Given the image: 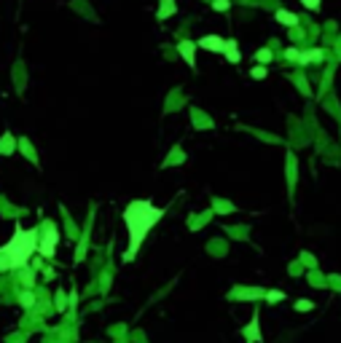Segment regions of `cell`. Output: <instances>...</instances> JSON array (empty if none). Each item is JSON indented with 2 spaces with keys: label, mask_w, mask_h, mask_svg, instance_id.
<instances>
[{
  "label": "cell",
  "mask_w": 341,
  "mask_h": 343,
  "mask_svg": "<svg viewBox=\"0 0 341 343\" xmlns=\"http://www.w3.org/2000/svg\"><path fill=\"white\" fill-rule=\"evenodd\" d=\"M274 19L280 22V24H288V27H295V24H298V16L290 14V11H282V8L274 14Z\"/></svg>",
  "instance_id": "obj_8"
},
{
  "label": "cell",
  "mask_w": 341,
  "mask_h": 343,
  "mask_svg": "<svg viewBox=\"0 0 341 343\" xmlns=\"http://www.w3.org/2000/svg\"><path fill=\"white\" fill-rule=\"evenodd\" d=\"M199 46H202V49H207V51H215V54H223L226 41L220 35H204L202 41H199Z\"/></svg>",
  "instance_id": "obj_4"
},
{
  "label": "cell",
  "mask_w": 341,
  "mask_h": 343,
  "mask_svg": "<svg viewBox=\"0 0 341 343\" xmlns=\"http://www.w3.org/2000/svg\"><path fill=\"white\" fill-rule=\"evenodd\" d=\"M14 147H16V137L11 134V131H5V134L0 137V153H3V156H11Z\"/></svg>",
  "instance_id": "obj_7"
},
{
  "label": "cell",
  "mask_w": 341,
  "mask_h": 343,
  "mask_svg": "<svg viewBox=\"0 0 341 343\" xmlns=\"http://www.w3.org/2000/svg\"><path fill=\"white\" fill-rule=\"evenodd\" d=\"M320 59H322V51H320V49H312V51H306V54H301V56H298L301 65H309V62H320Z\"/></svg>",
  "instance_id": "obj_11"
},
{
  "label": "cell",
  "mask_w": 341,
  "mask_h": 343,
  "mask_svg": "<svg viewBox=\"0 0 341 343\" xmlns=\"http://www.w3.org/2000/svg\"><path fill=\"white\" fill-rule=\"evenodd\" d=\"M215 209H220V212H229L231 204H226V201H215Z\"/></svg>",
  "instance_id": "obj_19"
},
{
  "label": "cell",
  "mask_w": 341,
  "mask_h": 343,
  "mask_svg": "<svg viewBox=\"0 0 341 343\" xmlns=\"http://www.w3.org/2000/svg\"><path fill=\"white\" fill-rule=\"evenodd\" d=\"M285 54H288V59H293V62H298V56H301V54H298V51H295V49H288Z\"/></svg>",
  "instance_id": "obj_20"
},
{
  "label": "cell",
  "mask_w": 341,
  "mask_h": 343,
  "mask_svg": "<svg viewBox=\"0 0 341 343\" xmlns=\"http://www.w3.org/2000/svg\"><path fill=\"white\" fill-rule=\"evenodd\" d=\"M223 54H226V59L229 62H239V49H236V41H226V46H223Z\"/></svg>",
  "instance_id": "obj_10"
},
{
  "label": "cell",
  "mask_w": 341,
  "mask_h": 343,
  "mask_svg": "<svg viewBox=\"0 0 341 343\" xmlns=\"http://www.w3.org/2000/svg\"><path fill=\"white\" fill-rule=\"evenodd\" d=\"M320 3H322V0H301V5H306L309 11H317V8H320Z\"/></svg>",
  "instance_id": "obj_14"
},
{
  "label": "cell",
  "mask_w": 341,
  "mask_h": 343,
  "mask_svg": "<svg viewBox=\"0 0 341 343\" xmlns=\"http://www.w3.org/2000/svg\"><path fill=\"white\" fill-rule=\"evenodd\" d=\"M178 51H180V56L185 59V65H188V67H196V43L180 41V43H178Z\"/></svg>",
  "instance_id": "obj_3"
},
{
  "label": "cell",
  "mask_w": 341,
  "mask_h": 343,
  "mask_svg": "<svg viewBox=\"0 0 341 343\" xmlns=\"http://www.w3.org/2000/svg\"><path fill=\"white\" fill-rule=\"evenodd\" d=\"M175 14V0H161V5H158V22H164V19H169V16Z\"/></svg>",
  "instance_id": "obj_9"
},
{
  "label": "cell",
  "mask_w": 341,
  "mask_h": 343,
  "mask_svg": "<svg viewBox=\"0 0 341 343\" xmlns=\"http://www.w3.org/2000/svg\"><path fill=\"white\" fill-rule=\"evenodd\" d=\"M295 308H298V311H309L312 303H309V300H298V303H295Z\"/></svg>",
  "instance_id": "obj_18"
},
{
  "label": "cell",
  "mask_w": 341,
  "mask_h": 343,
  "mask_svg": "<svg viewBox=\"0 0 341 343\" xmlns=\"http://www.w3.org/2000/svg\"><path fill=\"white\" fill-rule=\"evenodd\" d=\"M255 59H261V62H271V51H258V54H255Z\"/></svg>",
  "instance_id": "obj_15"
},
{
  "label": "cell",
  "mask_w": 341,
  "mask_h": 343,
  "mask_svg": "<svg viewBox=\"0 0 341 343\" xmlns=\"http://www.w3.org/2000/svg\"><path fill=\"white\" fill-rule=\"evenodd\" d=\"M19 145H22V150L27 153V158H32V161H38V158H35V150H32V145H30V142H27V140H19Z\"/></svg>",
  "instance_id": "obj_12"
},
{
  "label": "cell",
  "mask_w": 341,
  "mask_h": 343,
  "mask_svg": "<svg viewBox=\"0 0 341 343\" xmlns=\"http://www.w3.org/2000/svg\"><path fill=\"white\" fill-rule=\"evenodd\" d=\"M242 335H244V341L247 343H255L261 338V327H258V314L253 317V322H250V327H244L242 330Z\"/></svg>",
  "instance_id": "obj_6"
},
{
  "label": "cell",
  "mask_w": 341,
  "mask_h": 343,
  "mask_svg": "<svg viewBox=\"0 0 341 343\" xmlns=\"http://www.w3.org/2000/svg\"><path fill=\"white\" fill-rule=\"evenodd\" d=\"M212 8L215 11H229L231 8V0H212Z\"/></svg>",
  "instance_id": "obj_13"
},
{
  "label": "cell",
  "mask_w": 341,
  "mask_h": 343,
  "mask_svg": "<svg viewBox=\"0 0 341 343\" xmlns=\"http://www.w3.org/2000/svg\"><path fill=\"white\" fill-rule=\"evenodd\" d=\"M250 75H253V78H266V67H253Z\"/></svg>",
  "instance_id": "obj_17"
},
{
  "label": "cell",
  "mask_w": 341,
  "mask_h": 343,
  "mask_svg": "<svg viewBox=\"0 0 341 343\" xmlns=\"http://www.w3.org/2000/svg\"><path fill=\"white\" fill-rule=\"evenodd\" d=\"M266 298H269L271 303H277V300H282V298H285V295H282V293H277V290H271V293H266Z\"/></svg>",
  "instance_id": "obj_16"
},
{
  "label": "cell",
  "mask_w": 341,
  "mask_h": 343,
  "mask_svg": "<svg viewBox=\"0 0 341 343\" xmlns=\"http://www.w3.org/2000/svg\"><path fill=\"white\" fill-rule=\"evenodd\" d=\"M35 247H38L35 231H22V228H16V236L0 249V271H5V268H22Z\"/></svg>",
  "instance_id": "obj_2"
},
{
  "label": "cell",
  "mask_w": 341,
  "mask_h": 343,
  "mask_svg": "<svg viewBox=\"0 0 341 343\" xmlns=\"http://www.w3.org/2000/svg\"><path fill=\"white\" fill-rule=\"evenodd\" d=\"M161 215H164V209L153 207V204H148V201H132L127 207L124 220H127L129 236H132V244H129V249H127V260L134 257V252L140 249V244H143V239L148 233V228L156 225V222L161 220Z\"/></svg>",
  "instance_id": "obj_1"
},
{
  "label": "cell",
  "mask_w": 341,
  "mask_h": 343,
  "mask_svg": "<svg viewBox=\"0 0 341 343\" xmlns=\"http://www.w3.org/2000/svg\"><path fill=\"white\" fill-rule=\"evenodd\" d=\"M56 231L54 228H49V233L43 236V242H41V252H43V257H54V249H56Z\"/></svg>",
  "instance_id": "obj_5"
}]
</instances>
